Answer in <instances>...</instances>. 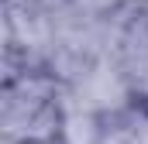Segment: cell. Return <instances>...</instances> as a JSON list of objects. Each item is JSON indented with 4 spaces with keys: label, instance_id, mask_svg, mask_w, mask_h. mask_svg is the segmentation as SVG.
I'll return each mask as SVG.
<instances>
[{
    "label": "cell",
    "instance_id": "7a4b0ae2",
    "mask_svg": "<svg viewBox=\"0 0 148 144\" xmlns=\"http://www.w3.org/2000/svg\"><path fill=\"white\" fill-rule=\"evenodd\" d=\"M121 65H124V72H127V82H131V89H134V100L148 103V52L138 55V58L121 62Z\"/></svg>",
    "mask_w": 148,
    "mask_h": 144
},
{
    "label": "cell",
    "instance_id": "6da1fadb",
    "mask_svg": "<svg viewBox=\"0 0 148 144\" xmlns=\"http://www.w3.org/2000/svg\"><path fill=\"white\" fill-rule=\"evenodd\" d=\"M69 10H73L79 21H93V24H100V21H110L114 14H121L131 0H62Z\"/></svg>",
    "mask_w": 148,
    "mask_h": 144
}]
</instances>
